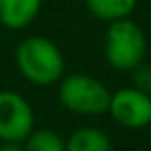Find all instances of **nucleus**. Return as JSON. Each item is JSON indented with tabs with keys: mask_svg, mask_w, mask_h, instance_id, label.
<instances>
[{
	"mask_svg": "<svg viewBox=\"0 0 151 151\" xmlns=\"http://www.w3.org/2000/svg\"><path fill=\"white\" fill-rule=\"evenodd\" d=\"M147 40L142 27L130 17L119 19L105 33V58L117 71H134L144 63Z\"/></svg>",
	"mask_w": 151,
	"mask_h": 151,
	"instance_id": "7ed1b4c3",
	"label": "nucleus"
},
{
	"mask_svg": "<svg viewBox=\"0 0 151 151\" xmlns=\"http://www.w3.org/2000/svg\"><path fill=\"white\" fill-rule=\"evenodd\" d=\"M147 96L151 98V86H149V90H147Z\"/></svg>",
	"mask_w": 151,
	"mask_h": 151,
	"instance_id": "ddd939ff",
	"label": "nucleus"
},
{
	"mask_svg": "<svg viewBox=\"0 0 151 151\" xmlns=\"http://www.w3.org/2000/svg\"><path fill=\"white\" fill-rule=\"evenodd\" d=\"M107 113L121 126L147 128L151 124V98L136 86H126L111 94Z\"/></svg>",
	"mask_w": 151,
	"mask_h": 151,
	"instance_id": "39448f33",
	"label": "nucleus"
},
{
	"mask_svg": "<svg viewBox=\"0 0 151 151\" xmlns=\"http://www.w3.org/2000/svg\"><path fill=\"white\" fill-rule=\"evenodd\" d=\"M147 128H149V151H151V124L147 126Z\"/></svg>",
	"mask_w": 151,
	"mask_h": 151,
	"instance_id": "f8f14e48",
	"label": "nucleus"
},
{
	"mask_svg": "<svg viewBox=\"0 0 151 151\" xmlns=\"http://www.w3.org/2000/svg\"><path fill=\"white\" fill-rule=\"evenodd\" d=\"M58 98L59 103L71 113L96 117L107 113L111 92L100 78L84 73H73L61 78Z\"/></svg>",
	"mask_w": 151,
	"mask_h": 151,
	"instance_id": "f03ea898",
	"label": "nucleus"
},
{
	"mask_svg": "<svg viewBox=\"0 0 151 151\" xmlns=\"http://www.w3.org/2000/svg\"><path fill=\"white\" fill-rule=\"evenodd\" d=\"M65 151H111V140L101 128L84 126L65 140Z\"/></svg>",
	"mask_w": 151,
	"mask_h": 151,
	"instance_id": "0eeeda50",
	"label": "nucleus"
},
{
	"mask_svg": "<svg viewBox=\"0 0 151 151\" xmlns=\"http://www.w3.org/2000/svg\"><path fill=\"white\" fill-rule=\"evenodd\" d=\"M134 84H136V88L144 90V92H147L149 86H151V65H138L136 69H134Z\"/></svg>",
	"mask_w": 151,
	"mask_h": 151,
	"instance_id": "9d476101",
	"label": "nucleus"
},
{
	"mask_svg": "<svg viewBox=\"0 0 151 151\" xmlns=\"http://www.w3.org/2000/svg\"><path fill=\"white\" fill-rule=\"evenodd\" d=\"M23 151H65V140L55 130H33L23 142Z\"/></svg>",
	"mask_w": 151,
	"mask_h": 151,
	"instance_id": "1a4fd4ad",
	"label": "nucleus"
},
{
	"mask_svg": "<svg viewBox=\"0 0 151 151\" xmlns=\"http://www.w3.org/2000/svg\"><path fill=\"white\" fill-rule=\"evenodd\" d=\"M138 0H86V8L96 19L101 21H119L132 15Z\"/></svg>",
	"mask_w": 151,
	"mask_h": 151,
	"instance_id": "6e6552de",
	"label": "nucleus"
},
{
	"mask_svg": "<svg viewBox=\"0 0 151 151\" xmlns=\"http://www.w3.org/2000/svg\"><path fill=\"white\" fill-rule=\"evenodd\" d=\"M15 63L23 78L37 86H52L61 81L65 59L59 48L44 37H27L15 50Z\"/></svg>",
	"mask_w": 151,
	"mask_h": 151,
	"instance_id": "f257e3e1",
	"label": "nucleus"
},
{
	"mask_svg": "<svg viewBox=\"0 0 151 151\" xmlns=\"http://www.w3.org/2000/svg\"><path fill=\"white\" fill-rule=\"evenodd\" d=\"M0 151H23V145L17 142H2Z\"/></svg>",
	"mask_w": 151,
	"mask_h": 151,
	"instance_id": "9b49d317",
	"label": "nucleus"
},
{
	"mask_svg": "<svg viewBox=\"0 0 151 151\" xmlns=\"http://www.w3.org/2000/svg\"><path fill=\"white\" fill-rule=\"evenodd\" d=\"M35 130V113L31 103L17 92L0 90V142L23 144Z\"/></svg>",
	"mask_w": 151,
	"mask_h": 151,
	"instance_id": "20e7f679",
	"label": "nucleus"
},
{
	"mask_svg": "<svg viewBox=\"0 0 151 151\" xmlns=\"http://www.w3.org/2000/svg\"><path fill=\"white\" fill-rule=\"evenodd\" d=\"M42 0H0V23L6 29L21 31L37 19Z\"/></svg>",
	"mask_w": 151,
	"mask_h": 151,
	"instance_id": "423d86ee",
	"label": "nucleus"
}]
</instances>
